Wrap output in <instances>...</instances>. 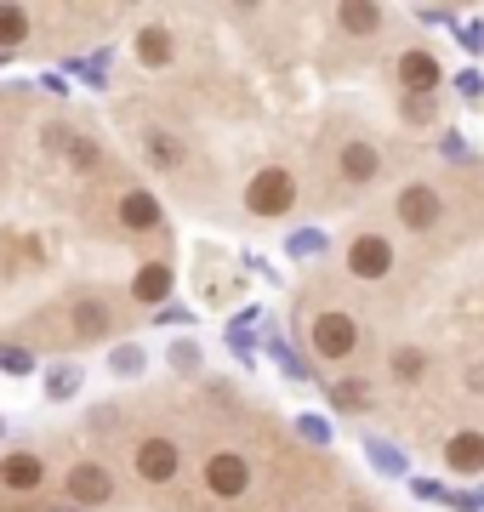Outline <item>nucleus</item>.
Instances as JSON below:
<instances>
[{
    "label": "nucleus",
    "mask_w": 484,
    "mask_h": 512,
    "mask_svg": "<svg viewBox=\"0 0 484 512\" xmlns=\"http://www.w3.org/2000/svg\"><path fill=\"white\" fill-rule=\"evenodd\" d=\"M297 205V177L285 165H262L257 177L245 183V211L251 217H285Z\"/></svg>",
    "instance_id": "f257e3e1"
},
{
    "label": "nucleus",
    "mask_w": 484,
    "mask_h": 512,
    "mask_svg": "<svg viewBox=\"0 0 484 512\" xmlns=\"http://www.w3.org/2000/svg\"><path fill=\"white\" fill-rule=\"evenodd\" d=\"M359 348V319L348 308H325L314 313V353L319 359H354Z\"/></svg>",
    "instance_id": "f03ea898"
},
{
    "label": "nucleus",
    "mask_w": 484,
    "mask_h": 512,
    "mask_svg": "<svg viewBox=\"0 0 484 512\" xmlns=\"http://www.w3.org/2000/svg\"><path fill=\"white\" fill-rule=\"evenodd\" d=\"M63 495H69V507H109L114 501V467H103V461H75V467L63 473Z\"/></svg>",
    "instance_id": "7ed1b4c3"
},
{
    "label": "nucleus",
    "mask_w": 484,
    "mask_h": 512,
    "mask_svg": "<svg viewBox=\"0 0 484 512\" xmlns=\"http://www.w3.org/2000/svg\"><path fill=\"white\" fill-rule=\"evenodd\" d=\"M251 490V461L240 450H217V456H205V495H217V501H240Z\"/></svg>",
    "instance_id": "20e7f679"
},
{
    "label": "nucleus",
    "mask_w": 484,
    "mask_h": 512,
    "mask_svg": "<svg viewBox=\"0 0 484 512\" xmlns=\"http://www.w3.org/2000/svg\"><path fill=\"white\" fill-rule=\"evenodd\" d=\"M393 217L405 222L410 234H428L433 222L445 217V200H439V188H433V183H410V188H399V200H393Z\"/></svg>",
    "instance_id": "39448f33"
},
{
    "label": "nucleus",
    "mask_w": 484,
    "mask_h": 512,
    "mask_svg": "<svg viewBox=\"0 0 484 512\" xmlns=\"http://www.w3.org/2000/svg\"><path fill=\"white\" fill-rule=\"evenodd\" d=\"M177 467H183V450H177V439H166V433H149V439L137 444V478H143V484H171V478H177Z\"/></svg>",
    "instance_id": "423d86ee"
},
{
    "label": "nucleus",
    "mask_w": 484,
    "mask_h": 512,
    "mask_svg": "<svg viewBox=\"0 0 484 512\" xmlns=\"http://www.w3.org/2000/svg\"><path fill=\"white\" fill-rule=\"evenodd\" d=\"M348 274L365 279V285L388 279V274H393V245H388V234H359L354 245H348Z\"/></svg>",
    "instance_id": "0eeeda50"
},
{
    "label": "nucleus",
    "mask_w": 484,
    "mask_h": 512,
    "mask_svg": "<svg viewBox=\"0 0 484 512\" xmlns=\"http://www.w3.org/2000/svg\"><path fill=\"white\" fill-rule=\"evenodd\" d=\"M336 177L348 188H365L382 177V148L365 143V137H354V143H342V154H336Z\"/></svg>",
    "instance_id": "6e6552de"
},
{
    "label": "nucleus",
    "mask_w": 484,
    "mask_h": 512,
    "mask_svg": "<svg viewBox=\"0 0 484 512\" xmlns=\"http://www.w3.org/2000/svg\"><path fill=\"white\" fill-rule=\"evenodd\" d=\"M114 222H120L126 234H154V228H166V211H160V200H154L149 188H126Z\"/></svg>",
    "instance_id": "1a4fd4ad"
},
{
    "label": "nucleus",
    "mask_w": 484,
    "mask_h": 512,
    "mask_svg": "<svg viewBox=\"0 0 484 512\" xmlns=\"http://www.w3.org/2000/svg\"><path fill=\"white\" fill-rule=\"evenodd\" d=\"M439 80H445V69H439V57L428 46H416V52L399 57V86H405V97H433Z\"/></svg>",
    "instance_id": "9d476101"
},
{
    "label": "nucleus",
    "mask_w": 484,
    "mask_h": 512,
    "mask_svg": "<svg viewBox=\"0 0 484 512\" xmlns=\"http://www.w3.org/2000/svg\"><path fill=\"white\" fill-rule=\"evenodd\" d=\"M40 478H46V467H40L35 450H12V456L0 461V484H6V490L35 495V490H40Z\"/></svg>",
    "instance_id": "9b49d317"
},
{
    "label": "nucleus",
    "mask_w": 484,
    "mask_h": 512,
    "mask_svg": "<svg viewBox=\"0 0 484 512\" xmlns=\"http://www.w3.org/2000/svg\"><path fill=\"white\" fill-rule=\"evenodd\" d=\"M445 467L450 473H462V478H479L484 473V433H450Z\"/></svg>",
    "instance_id": "f8f14e48"
},
{
    "label": "nucleus",
    "mask_w": 484,
    "mask_h": 512,
    "mask_svg": "<svg viewBox=\"0 0 484 512\" xmlns=\"http://www.w3.org/2000/svg\"><path fill=\"white\" fill-rule=\"evenodd\" d=\"M382 6H371V0H348V6H336V29L342 35H354V40H371L382 35Z\"/></svg>",
    "instance_id": "ddd939ff"
},
{
    "label": "nucleus",
    "mask_w": 484,
    "mask_h": 512,
    "mask_svg": "<svg viewBox=\"0 0 484 512\" xmlns=\"http://www.w3.org/2000/svg\"><path fill=\"white\" fill-rule=\"evenodd\" d=\"M114 313L109 302H97V296H86V302H75L69 308V330H75V342H97V336H109Z\"/></svg>",
    "instance_id": "4468645a"
},
{
    "label": "nucleus",
    "mask_w": 484,
    "mask_h": 512,
    "mask_svg": "<svg viewBox=\"0 0 484 512\" xmlns=\"http://www.w3.org/2000/svg\"><path fill=\"white\" fill-rule=\"evenodd\" d=\"M131 296H137V302H166L171 296V268L166 262H143V268H137V279H131Z\"/></svg>",
    "instance_id": "2eb2a0df"
},
{
    "label": "nucleus",
    "mask_w": 484,
    "mask_h": 512,
    "mask_svg": "<svg viewBox=\"0 0 484 512\" xmlns=\"http://www.w3.org/2000/svg\"><path fill=\"white\" fill-rule=\"evenodd\" d=\"M171 52H177V46H171V29H166V23H149V29L137 35V57H143L149 69H166Z\"/></svg>",
    "instance_id": "dca6fc26"
},
{
    "label": "nucleus",
    "mask_w": 484,
    "mask_h": 512,
    "mask_svg": "<svg viewBox=\"0 0 484 512\" xmlns=\"http://www.w3.org/2000/svg\"><path fill=\"white\" fill-rule=\"evenodd\" d=\"M331 404L348 410V416H365V410H371V382H365V376H342V382L331 387Z\"/></svg>",
    "instance_id": "f3484780"
},
{
    "label": "nucleus",
    "mask_w": 484,
    "mask_h": 512,
    "mask_svg": "<svg viewBox=\"0 0 484 512\" xmlns=\"http://www.w3.org/2000/svg\"><path fill=\"white\" fill-rule=\"evenodd\" d=\"M143 148H149V160L160 165V171H183V160H188V148L171 137V131H149L143 137Z\"/></svg>",
    "instance_id": "a211bd4d"
},
{
    "label": "nucleus",
    "mask_w": 484,
    "mask_h": 512,
    "mask_svg": "<svg viewBox=\"0 0 484 512\" xmlns=\"http://www.w3.org/2000/svg\"><path fill=\"white\" fill-rule=\"evenodd\" d=\"M29 40V12L23 6H0V52H12Z\"/></svg>",
    "instance_id": "6ab92c4d"
},
{
    "label": "nucleus",
    "mask_w": 484,
    "mask_h": 512,
    "mask_svg": "<svg viewBox=\"0 0 484 512\" xmlns=\"http://www.w3.org/2000/svg\"><path fill=\"white\" fill-rule=\"evenodd\" d=\"M388 370H393V382H422V376H428V353L422 348H399L388 359Z\"/></svg>",
    "instance_id": "aec40b11"
},
{
    "label": "nucleus",
    "mask_w": 484,
    "mask_h": 512,
    "mask_svg": "<svg viewBox=\"0 0 484 512\" xmlns=\"http://www.w3.org/2000/svg\"><path fill=\"white\" fill-rule=\"evenodd\" d=\"M143 365H149V353L137 348V342H120V348L109 353V370H114V376H143Z\"/></svg>",
    "instance_id": "412c9836"
},
{
    "label": "nucleus",
    "mask_w": 484,
    "mask_h": 512,
    "mask_svg": "<svg viewBox=\"0 0 484 512\" xmlns=\"http://www.w3.org/2000/svg\"><path fill=\"white\" fill-rule=\"evenodd\" d=\"M63 154H69V165H80V171H97L103 165V154H97V143H86V137H63Z\"/></svg>",
    "instance_id": "4be33fe9"
},
{
    "label": "nucleus",
    "mask_w": 484,
    "mask_h": 512,
    "mask_svg": "<svg viewBox=\"0 0 484 512\" xmlns=\"http://www.w3.org/2000/svg\"><path fill=\"white\" fill-rule=\"evenodd\" d=\"M46 393H52V399H75L80 393V365H57L52 376H46Z\"/></svg>",
    "instance_id": "5701e85b"
},
{
    "label": "nucleus",
    "mask_w": 484,
    "mask_h": 512,
    "mask_svg": "<svg viewBox=\"0 0 484 512\" xmlns=\"http://www.w3.org/2000/svg\"><path fill=\"white\" fill-rule=\"evenodd\" d=\"M399 114H405L410 126H433V120H439V97H405Z\"/></svg>",
    "instance_id": "b1692460"
},
{
    "label": "nucleus",
    "mask_w": 484,
    "mask_h": 512,
    "mask_svg": "<svg viewBox=\"0 0 484 512\" xmlns=\"http://www.w3.org/2000/svg\"><path fill=\"white\" fill-rule=\"evenodd\" d=\"M0 370H6V376H29V370H35V353L18 348V342H0Z\"/></svg>",
    "instance_id": "393cba45"
},
{
    "label": "nucleus",
    "mask_w": 484,
    "mask_h": 512,
    "mask_svg": "<svg viewBox=\"0 0 484 512\" xmlns=\"http://www.w3.org/2000/svg\"><path fill=\"white\" fill-rule=\"evenodd\" d=\"M365 450H371V461L382 467V473H405V456H399V450H393L388 439H371Z\"/></svg>",
    "instance_id": "a878e982"
},
{
    "label": "nucleus",
    "mask_w": 484,
    "mask_h": 512,
    "mask_svg": "<svg viewBox=\"0 0 484 512\" xmlns=\"http://www.w3.org/2000/svg\"><path fill=\"white\" fill-rule=\"evenodd\" d=\"M456 86H462V97H467V103H479V97H484V74H479V69H467L462 80H456Z\"/></svg>",
    "instance_id": "bb28decb"
},
{
    "label": "nucleus",
    "mask_w": 484,
    "mask_h": 512,
    "mask_svg": "<svg viewBox=\"0 0 484 512\" xmlns=\"http://www.w3.org/2000/svg\"><path fill=\"white\" fill-rule=\"evenodd\" d=\"M319 245H325L319 234H291V245H285V251H291V256H314Z\"/></svg>",
    "instance_id": "cd10ccee"
},
{
    "label": "nucleus",
    "mask_w": 484,
    "mask_h": 512,
    "mask_svg": "<svg viewBox=\"0 0 484 512\" xmlns=\"http://www.w3.org/2000/svg\"><path fill=\"white\" fill-rule=\"evenodd\" d=\"M171 365H177V370H194V365H200L194 342H177V348H171Z\"/></svg>",
    "instance_id": "c85d7f7f"
},
{
    "label": "nucleus",
    "mask_w": 484,
    "mask_h": 512,
    "mask_svg": "<svg viewBox=\"0 0 484 512\" xmlns=\"http://www.w3.org/2000/svg\"><path fill=\"white\" fill-rule=\"evenodd\" d=\"M462 46H467V52H479V46H484V23H467V29H462Z\"/></svg>",
    "instance_id": "c756f323"
},
{
    "label": "nucleus",
    "mask_w": 484,
    "mask_h": 512,
    "mask_svg": "<svg viewBox=\"0 0 484 512\" xmlns=\"http://www.w3.org/2000/svg\"><path fill=\"white\" fill-rule=\"evenodd\" d=\"M416 495H422V501H445V490H439V484H428V478H416Z\"/></svg>",
    "instance_id": "7c9ffc66"
},
{
    "label": "nucleus",
    "mask_w": 484,
    "mask_h": 512,
    "mask_svg": "<svg viewBox=\"0 0 484 512\" xmlns=\"http://www.w3.org/2000/svg\"><path fill=\"white\" fill-rule=\"evenodd\" d=\"M467 387H473V393H484V365H467V376H462Z\"/></svg>",
    "instance_id": "2f4dec72"
},
{
    "label": "nucleus",
    "mask_w": 484,
    "mask_h": 512,
    "mask_svg": "<svg viewBox=\"0 0 484 512\" xmlns=\"http://www.w3.org/2000/svg\"><path fill=\"white\" fill-rule=\"evenodd\" d=\"M52 512H80V507H52Z\"/></svg>",
    "instance_id": "473e14b6"
},
{
    "label": "nucleus",
    "mask_w": 484,
    "mask_h": 512,
    "mask_svg": "<svg viewBox=\"0 0 484 512\" xmlns=\"http://www.w3.org/2000/svg\"><path fill=\"white\" fill-rule=\"evenodd\" d=\"M0 439H6V421H0Z\"/></svg>",
    "instance_id": "72a5a7b5"
},
{
    "label": "nucleus",
    "mask_w": 484,
    "mask_h": 512,
    "mask_svg": "<svg viewBox=\"0 0 484 512\" xmlns=\"http://www.w3.org/2000/svg\"><path fill=\"white\" fill-rule=\"evenodd\" d=\"M280 512H291V507H280Z\"/></svg>",
    "instance_id": "f704fd0d"
}]
</instances>
